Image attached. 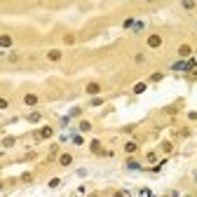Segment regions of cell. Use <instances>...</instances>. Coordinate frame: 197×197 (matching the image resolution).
<instances>
[{"instance_id": "6da1fadb", "label": "cell", "mask_w": 197, "mask_h": 197, "mask_svg": "<svg viewBox=\"0 0 197 197\" xmlns=\"http://www.w3.org/2000/svg\"><path fill=\"white\" fill-rule=\"evenodd\" d=\"M98 92H101V85L98 82H89L87 85V94H98Z\"/></svg>"}, {"instance_id": "7a4b0ae2", "label": "cell", "mask_w": 197, "mask_h": 197, "mask_svg": "<svg viewBox=\"0 0 197 197\" xmlns=\"http://www.w3.org/2000/svg\"><path fill=\"white\" fill-rule=\"evenodd\" d=\"M148 45H150V47H160L162 45V38L160 35H150V38H148Z\"/></svg>"}, {"instance_id": "3957f363", "label": "cell", "mask_w": 197, "mask_h": 197, "mask_svg": "<svg viewBox=\"0 0 197 197\" xmlns=\"http://www.w3.org/2000/svg\"><path fill=\"white\" fill-rule=\"evenodd\" d=\"M52 134H54V132H52V127H42V129H40V134H38V136H40V139H49Z\"/></svg>"}, {"instance_id": "277c9868", "label": "cell", "mask_w": 197, "mask_h": 197, "mask_svg": "<svg viewBox=\"0 0 197 197\" xmlns=\"http://www.w3.org/2000/svg\"><path fill=\"white\" fill-rule=\"evenodd\" d=\"M171 68H174V71H188V63H185V61H179V63H174Z\"/></svg>"}, {"instance_id": "5b68a950", "label": "cell", "mask_w": 197, "mask_h": 197, "mask_svg": "<svg viewBox=\"0 0 197 197\" xmlns=\"http://www.w3.org/2000/svg\"><path fill=\"white\" fill-rule=\"evenodd\" d=\"M49 59H52V61H59V59H61V52H59V49H52V52H49Z\"/></svg>"}, {"instance_id": "8992f818", "label": "cell", "mask_w": 197, "mask_h": 197, "mask_svg": "<svg viewBox=\"0 0 197 197\" xmlns=\"http://www.w3.org/2000/svg\"><path fill=\"white\" fill-rule=\"evenodd\" d=\"M35 103H38V96L28 94V96H26V106H35Z\"/></svg>"}, {"instance_id": "52a82bcc", "label": "cell", "mask_w": 197, "mask_h": 197, "mask_svg": "<svg viewBox=\"0 0 197 197\" xmlns=\"http://www.w3.org/2000/svg\"><path fill=\"white\" fill-rule=\"evenodd\" d=\"M59 162H61L63 167H68V164L73 162V157H71V155H61V160H59Z\"/></svg>"}, {"instance_id": "ba28073f", "label": "cell", "mask_w": 197, "mask_h": 197, "mask_svg": "<svg viewBox=\"0 0 197 197\" xmlns=\"http://www.w3.org/2000/svg\"><path fill=\"white\" fill-rule=\"evenodd\" d=\"M89 129H92V125L87 122V120H82L80 122V132H89Z\"/></svg>"}, {"instance_id": "9c48e42d", "label": "cell", "mask_w": 197, "mask_h": 197, "mask_svg": "<svg viewBox=\"0 0 197 197\" xmlns=\"http://www.w3.org/2000/svg\"><path fill=\"white\" fill-rule=\"evenodd\" d=\"M143 89H145V82H139V85H134V94H141Z\"/></svg>"}, {"instance_id": "30bf717a", "label": "cell", "mask_w": 197, "mask_h": 197, "mask_svg": "<svg viewBox=\"0 0 197 197\" xmlns=\"http://www.w3.org/2000/svg\"><path fill=\"white\" fill-rule=\"evenodd\" d=\"M179 54H181V56H190V47H188V45H183V47L179 49Z\"/></svg>"}, {"instance_id": "8fae6325", "label": "cell", "mask_w": 197, "mask_h": 197, "mask_svg": "<svg viewBox=\"0 0 197 197\" xmlns=\"http://www.w3.org/2000/svg\"><path fill=\"white\" fill-rule=\"evenodd\" d=\"M28 122H40V113H31L28 115Z\"/></svg>"}, {"instance_id": "7c38bea8", "label": "cell", "mask_w": 197, "mask_h": 197, "mask_svg": "<svg viewBox=\"0 0 197 197\" xmlns=\"http://www.w3.org/2000/svg\"><path fill=\"white\" fill-rule=\"evenodd\" d=\"M0 45H2V47H9V45H12V40H9V35H2V40H0Z\"/></svg>"}, {"instance_id": "4fadbf2b", "label": "cell", "mask_w": 197, "mask_h": 197, "mask_svg": "<svg viewBox=\"0 0 197 197\" xmlns=\"http://www.w3.org/2000/svg\"><path fill=\"white\" fill-rule=\"evenodd\" d=\"M92 150H94V152H101V141H92Z\"/></svg>"}, {"instance_id": "5bb4252c", "label": "cell", "mask_w": 197, "mask_h": 197, "mask_svg": "<svg viewBox=\"0 0 197 197\" xmlns=\"http://www.w3.org/2000/svg\"><path fill=\"white\" fill-rule=\"evenodd\" d=\"M136 148H139V145H136V143H127V145H125V150H127V152H134Z\"/></svg>"}, {"instance_id": "9a60e30c", "label": "cell", "mask_w": 197, "mask_h": 197, "mask_svg": "<svg viewBox=\"0 0 197 197\" xmlns=\"http://www.w3.org/2000/svg\"><path fill=\"white\" fill-rule=\"evenodd\" d=\"M150 80H152V82H160V80H162V73H152Z\"/></svg>"}, {"instance_id": "2e32d148", "label": "cell", "mask_w": 197, "mask_h": 197, "mask_svg": "<svg viewBox=\"0 0 197 197\" xmlns=\"http://www.w3.org/2000/svg\"><path fill=\"white\" fill-rule=\"evenodd\" d=\"M14 143V139H12V136H7V139H5V141H2V145H5V148H9V145Z\"/></svg>"}, {"instance_id": "e0dca14e", "label": "cell", "mask_w": 197, "mask_h": 197, "mask_svg": "<svg viewBox=\"0 0 197 197\" xmlns=\"http://www.w3.org/2000/svg\"><path fill=\"white\" fill-rule=\"evenodd\" d=\"M139 197H152V192H150V190H141V192H139Z\"/></svg>"}, {"instance_id": "ac0fdd59", "label": "cell", "mask_w": 197, "mask_h": 197, "mask_svg": "<svg viewBox=\"0 0 197 197\" xmlns=\"http://www.w3.org/2000/svg\"><path fill=\"white\" fill-rule=\"evenodd\" d=\"M113 197H125V195H122V192H115V195H113Z\"/></svg>"}]
</instances>
